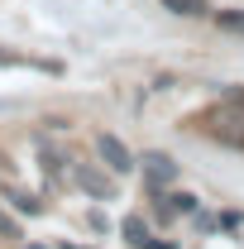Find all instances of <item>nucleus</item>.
I'll return each mask as SVG.
<instances>
[{"label": "nucleus", "instance_id": "obj_1", "mask_svg": "<svg viewBox=\"0 0 244 249\" xmlns=\"http://www.w3.org/2000/svg\"><path fill=\"white\" fill-rule=\"evenodd\" d=\"M196 129L206 134V139H215V144H225V149H244V101H225V106H215V110H206L201 120H196Z\"/></svg>", "mask_w": 244, "mask_h": 249}, {"label": "nucleus", "instance_id": "obj_2", "mask_svg": "<svg viewBox=\"0 0 244 249\" xmlns=\"http://www.w3.org/2000/svg\"><path fill=\"white\" fill-rule=\"evenodd\" d=\"M96 154H101V163H105L115 178H124V173H134V168H139V158L124 149L120 134H96Z\"/></svg>", "mask_w": 244, "mask_h": 249}, {"label": "nucleus", "instance_id": "obj_3", "mask_svg": "<svg viewBox=\"0 0 244 249\" xmlns=\"http://www.w3.org/2000/svg\"><path fill=\"white\" fill-rule=\"evenodd\" d=\"M139 163H144V187H149V192H163V187H173V182H177V163H173L168 154L149 149V154L139 158Z\"/></svg>", "mask_w": 244, "mask_h": 249}, {"label": "nucleus", "instance_id": "obj_4", "mask_svg": "<svg viewBox=\"0 0 244 249\" xmlns=\"http://www.w3.org/2000/svg\"><path fill=\"white\" fill-rule=\"evenodd\" d=\"M72 182L82 187L87 196H96V201H110V196H115V182H110L101 168H91V163H77V168H72Z\"/></svg>", "mask_w": 244, "mask_h": 249}, {"label": "nucleus", "instance_id": "obj_5", "mask_svg": "<svg viewBox=\"0 0 244 249\" xmlns=\"http://www.w3.org/2000/svg\"><path fill=\"white\" fill-rule=\"evenodd\" d=\"M120 235H124V245H129V249H149V240H153V230H149V220H144V216H124L120 220Z\"/></svg>", "mask_w": 244, "mask_h": 249}, {"label": "nucleus", "instance_id": "obj_6", "mask_svg": "<svg viewBox=\"0 0 244 249\" xmlns=\"http://www.w3.org/2000/svg\"><path fill=\"white\" fill-rule=\"evenodd\" d=\"M158 196H163V206H168L173 216H196V206H201V201H196L192 192H168V187H163Z\"/></svg>", "mask_w": 244, "mask_h": 249}, {"label": "nucleus", "instance_id": "obj_7", "mask_svg": "<svg viewBox=\"0 0 244 249\" xmlns=\"http://www.w3.org/2000/svg\"><path fill=\"white\" fill-rule=\"evenodd\" d=\"M168 15H182V19H196V15H211V0H163Z\"/></svg>", "mask_w": 244, "mask_h": 249}, {"label": "nucleus", "instance_id": "obj_8", "mask_svg": "<svg viewBox=\"0 0 244 249\" xmlns=\"http://www.w3.org/2000/svg\"><path fill=\"white\" fill-rule=\"evenodd\" d=\"M211 19L225 34H244V10H211Z\"/></svg>", "mask_w": 244, "mask_h": 249}, {"label": "nucleus", "instance_id": "obj_9", "mask_svg": "<svg viewBox=\"0 0 244 249\" xmlns=\"http://www.w3.org/2000/svg\"><path fill=\"white\" fill-rule=\"evenodd\" d=\"M10 201H15V211H24V216H38V211H43V201L29 196V192H10Z\"/></svg>", "mask_w": 244, "mask_h": 249}, {"label": "nucleus", "instance_id": "obj_10", "mask_svg": "<svg viewBox=\"0 0 244 249\" xmlns=\"http://www.w3.org/2000/svg\"><path fill=\"white\" fill-rule=\"evenodd\" d=\"M0 67H48V72H58L53 62H29V58H19V53H5V48H0Z\"/></svg>", "mask_w": 244, "mask_h": 249}, {"label": "nucleus", "instance_id": "obj_11", "mask_svg": "<svg viewBox=\"0 0 244 249\" xmlns=\"http://www.w3.org/2000/svg\"><path fill=\"white\" fill-rule=\"evenodd\" d=\"M0 240H19V225L5 216V211H0Z\"/></svg>", "mask_w": 244, "mask_h": 249}, {"label": "nucleus", "instance_id": "obj_12", "mask_svg": "<svg viewBox=\"0 0 244 249\" xmlns=\"http://www.w3.org/2000/svg\"><path fill=\"white\" fill-rule=\"evenodd\" d=\"M149 249H177L173 240H149Z\"/></svg>", "mask_w": 244, "mask_h": 249}, {"label": "nucleus", "instance_id": "obj_13", "mask_svg": "<svg viewBox=\"0 0 244 249\" xmlns=\"http://www.w3.org/2000/svg\"><path fill=\"white\" fill-rule=\"evenodd\" d=\"M58 249H82V245H58Z\"/></svg>", "mask_w": 244, "mask_h": 249}]
</instances>
